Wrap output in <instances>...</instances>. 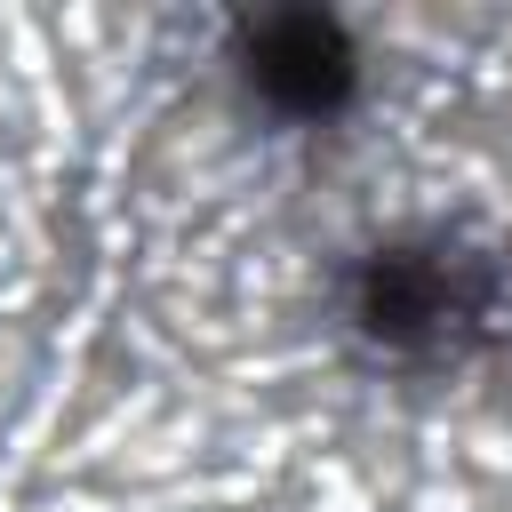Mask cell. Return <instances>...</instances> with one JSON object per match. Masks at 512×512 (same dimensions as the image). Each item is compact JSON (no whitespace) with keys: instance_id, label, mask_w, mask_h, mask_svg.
Instances as JSON below:
<instances>
[{"instance_id":"obj_1","label":"cell","mask_w":512,"mask_h":512,"mask_svg":"<svg viewBox=\"0 0 512 512\" xmlns=\"http://www.w3.org/2000/svg\"><path fill=\"white\" fill-rule=\"evenodd\" d=\"M240 72H248V88H256L272 112L320 120V112H336V104L352 96L360 48H352V32H344L336 16H320V8H272V16H256V24L240 32Z\"/></svg>"},{"instance_id":"obj_2","label":"cell","mask_w":512,"mask_h":512,"mask_svg":"<svg viewBox=\"0 0 512 512\" xmlns=\"http://www.w3.org/2000/svg\"><path fill=\"white\" fill-rule=\"evenodd\" d=\"M360 320L384 336V344H424L456 320V272L440 256H416V248H392L360 272Z\"/></svg>"}]
</instances>
